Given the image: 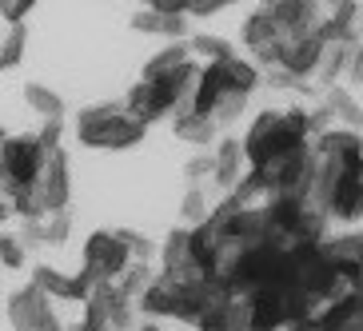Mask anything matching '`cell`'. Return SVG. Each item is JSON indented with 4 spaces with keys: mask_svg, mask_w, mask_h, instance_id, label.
I'll list each match as a JSON object with an SVG mask.
<instances>
[{
    "mask_svg": "<svg viewBox=\"0 0 363 331\" xmlns=\"http://www.w3.org/2000/svg\"><path fill=\"white\" fill-rule=\"evenodd\" d=\"M72 235V215L68 212H52L40 220V244H65Z\"/></svg>",
    "mask_w": 363,
    "mask_h": 331,
    "instance_id": "obj_27",
    "label": "cell"
},
{
    "mask_svg": "<svg viewBox=\"0 0 363 331\" xmlns=\"http://www.w3.org/2000/svg\"><path fill=\"white\" fill-rule=\"evenodd\" d=\"M363 168V164H359ZM359 168L343 172V176H335L328 188V220L335 215V220H343V224H359L363 220V176Z\"/></svg>",
    "mask_w": 363,
    "mask_h": 331,
    "instance_id": "obj_7",
    "label": "cell"
},
{
    "mask_svg": "<svg viewBox=\"0 0 363 331\" xmlns=\"http://www.w3.org/2000/svg\"><path fill=\"white\" fill-rule=\"evenodd\" d=\"M24 104L33 108V112H40L44 120L65 116V100H60V92H52L48 84H24Z\"/></svg>",
    "mask_w": 363,
    "mask_h": 331,
    "instance_id": "obj_22",
    "label": "cell"
},
{
    "mask_svg": "<svg viewBox=\"0 0 363 331\" xmlns=\"http://www.w3.org/2000/svg\"><path fill=\"white\" fill-rule=\"evenodd\" d=\"M212 168H216L212 152H200V156H192V160L184 164V176H188L192 184H200V180H208V176H212Z\"/></svg>",
    "mask_w": 363,
    "mask_h": 331,
    "instance_id": "obj_34",
    "label": "cell"
},
{
    "mask_svg": "<svg viewBox=\"0 0 363 331\" xmlns=\"http://www.w3.org/2000/svg\"><path fill=\"white\" fill-rule=\"evenodd\" d=\"M112 235H116L124 247H128L132 264H152V259H156V252H160V244H152L148 235L132 232V228H120V232H112Z\"/></svg>",
    "mask_w": 363,
    "mask_h": 331,
    "instance_id": "obj_25",
    "label": "cell"
},
{
    "mask_svg": "<svg viewBox=\"0 0 363 331\" xmlns=\"http://www.w3.org/2000/svg\"><path fill=\"white\" fill-rule=\"evenodd\" d=\"M128 264H132L128 247L120 244L112 232H92L84 240V271L96 284H116L128 271Z\"/></svg>",
    "mask_w": 363,
    "mask_h": 331,
    "instance_id": "obj_4",
    "label": "cell"
},
{
    "mask_svg": "<svg viewBox=\"0 0 363 331\" xmlns=\"http://www.w3.org/2000/svg\"><path fill=\"white\" fill-rule=\"evenodd\" d=\"M323 104L331 108L335 120H343V128H352V132L363 128V100L352 96V88H343V84L328 88V92H323Z\"/></svg>",
    "mask_w": 363,
    "mask_h": 331,
    "instance_id": "obj_15",
    "label": "cell"
},
{
    "mask_svg": "<svg viewBox=\"0 0 363 331\" xmlns=\"http://www.w3.org/2000/svg\"><path fill=\"white\" fill-rule=\"evenodd\" d=\"M212 184H220V192H232L240 176H244V148H240V140H220V148L212 152Z\"/></svg>",
    "mask_w": 363,
    "mask_h": 331,
    "instance_id": "obj_12",
    "label": "cell"
},
{
    "mask_svg": "<svg viewBox=\"0 0 363 331\" xmlns=\"http://www.w3.org/2000/svg\"><path fill=\"white\" fill-rule=\"evenodd\" d=\"M347 48L352 44H328L320 56V68H315V80H320V92L335 88L343 80V68H347Z\"/></svg>",
    "mask_w": 363,
    "mask_h": 331,
    "instance_id": "obj_20",
    "label": "cell"
},
{
    "mask_svg": "<svg viewBox=\"0 0 363 331\" xmlns=\"http://www.w3.org/2000/svg\"><path fill=\"white\" fill-rule=\"evenodd\" d=\"M92 284L96 279L88 276L84 267L76 271V276H65V271H56V267L48 264H36L33 267V288L44 291L48 299H65V303H84L88 291H92Z\"/></svg>",
    "mask_w": 363,
    "mask_h": 331,
    "instance_id": "obj_6",
    "label": "cell"
},
{
    "mask_svg": "<svg viewBox=\"0 0 363 331\" xmlns=\"http://www.w3.org/2000/svg\"><path fill=\"white\" fill-rule=\"evenodd\" d=\"M180 215H184V224H192V228H200L203 220H208V200H203V192H200V188H192V192L184 196Z\"/></svg>",
    "mask_w": 363,
    "mask_h": 331,
    "instance_id": "obj_28",
    "label": "cell"
},
{
    "mask_svg": "<svg viewBox=\"0 0 363 331\" xmlns=\"http://www.w3.org/2000/svg\"><path fill=\"white\" fill-rule=\"evenodd\" d=\"M12 215V208H9V200H0V228H4V220Z\"/></svg>",
    "mask_w": 363,
    "mask_h": 331,
    "instance_id": "obj_37",
    "label": "cell"
},
{
    "mask_svg": "<svg viewBox=\"0 0 363 331\" xmlns=\"http://www.w3.org/2000/svg\"><path fill=\"white\" fill-rule=\"evenodd\" d=\"M40 196L44 212H68V196H72V168H68V152H48V164H44L40 184L33 188Z\"/></svg>",
    "mask_w": 363,
    "mask_h": 331,
    "instance_id": "obj_5",
    "label": "cell"
},
{
    "mask_svg": "<svg viewBox=\"0 0 363 331\" xmlns=\"http://www.w3.org/2000/svg\"><path fill=\"white\" fill-rule=\"evenodd\" d=\"M4 140H9V136H4V128H0V148H4Z\"/></svg>",
    "mask_w": 363,
    "mask_h": 331,
    "instance_id": "obj_39",
    "label": "cell"
},
{
    "mask_svg": "<svg viewBox=\"0 0 363 331\" xmlns=\"http://www.w3.org/2000/svg\"><path fill=\"white\" fill-rule=\"evenodd\" d=\"M224 92H228L224 64H203L200 76H196V88H192V112H196V116L212 120V108L224 100Z\"/></svg>",
    "mask_w": 363,
    "mask_h": 331,
    "instance_id": "obj_10",
    "label": "cell"
},
{
    "mask_svg": "<svg viewBox=\"0 0 363 331\" xmlns=\"http://www.w3.org/2000/svg\"><path fill=\"white\" fill-rule=\"evenodd\" d=\"M328 44L320 40V33L303 36V40L288 44V52H284V60H279V68L291 76V80H299V84H311L315 80V68H320V56Z\"/></svg>",
    "mask_w": 363,
    "mask_h": 331,
    "instance_id": "obj_9",
    "label": "cell"
},
{
    "mask_svg": "<svg viewBox=\"0 0 363 331\" xmlns=\"http://www.w3.org/2000/svg\"><path fill=\"white\" fill-rule=\"evenodd\" d=\"M36 331H65V323H60V315H56V311H48V315L40 320V327H36Z\"/></svg>",
    "mask_w": 363,
    "mask_h": 331,
    "instance_id": "obj_36",
    "label": "cell"
},
{
    "mask_svg": "<svg viewBox=\"0 0 363 331\" xmlns=\"http://www.w3.org/2000/svg\"><path fill=\"white\" fill-rule=\"evenodd\" d=\"M0 156H4V172H9V180L16 192H28V188H36L44 176V164H48V152L36 144L33 132H24V136H9L4 140V148H0Z\"/></svg>",
    "mask_w": 363,
    "mask_h": 331,
    "instance_id": "obj_2",
    "label": "cell"
},
{
    "mask_svg": "<svg viewBox=\"0 0 363 331\" xmlns=\"http://www.w3.org/2000/svg\"><path fill=\"white\" fill-rule=\"evenodd\" d=\"M315 160H359L363 156V136L352 128H331L328 136L315 140Z\"/></svg>",
    "mask_w": 363,
    "mask_h": 331,
    "instance_id": "obj_13",
    "label": "cell"
},
{
    "mask_svg": "<svg viewBox=\"0 0 363 331\" xmlns=\"http://www.w3.org/2000/svg\"><path fill=\"white\" fill-rule=\"evenodd\" d=\"M247 331H252V327H247Z\"/></svg>",
    "mask_w": 363,
    "mask_h": 331,
    "instance_id": "obj_41",
    "label": "cell"
},
{
    "mask_svg": "<svg viewBox=\"0 0 363 331\" xmlns=\"http://www.w3.org/2000/svg\"><path fill=\"white\" fill-rule=\"evenodd\" d=\"M172 132L184 140V144H196V148H208V144H216V136H220V128H216L208 116H196V112H176L172 116Z\"/></svg>",
    "mask_w": 363,
    "mask_h": 331,
    "instance_id": "obj_14",
    "label": "cell"
},
{
    "mask_svg": "<svg viewBox=\"0 0 363 331\" xmlns=\"http://www.w3.org/2000/svg\"><path fill=\"white\" fill-rule=\"evenodd\" d=\"M247 112V96H235V92H224V100L212 108V124L216 128H228V124H235V120Z\"/></svg>",
    "mask_w": 363,
    "mask_h": 331,
    "instance_id": "obj_26",
    "label": "cell"
},
{
    "mask_svg": "<svg viewBox=\"0 0 363 331\" xmlns=\"http://www.w3.org/2000/svg\"><path fill=\"white\" fill-rule=\"evenodd\" d=\"M9 323H12V331H36L40 327V320L52 311V299L44 296V291H36L33 284H24L21 291H12L9 296Z\"/></svg>",
    "mask_w": 363,
    "mask_h": 331,
    "instance_id": "obj_8",
    "label": "cell"
},
{
    "mask_svg": "<svg viewBox=\"0 0 363 331\" xmlns=\"http://www.w3.org/2000/svg\"><path fill=\"white\" fill-rule=\"evenodd\" d=\"M176 284H168L164 276L152 279V288L140 296V311L144 315H152V320H164V315H176Z\"/></svg>",
    "mask_w": 363,
    "mask_h": 331,
    "instance_id": "obj_17",
    "label": "cell"
},
{
    "mask_svg": "<svg viewBox=\"0 0 363 331\" xmlns=\"http://www.w3.org/2000/svg\"><path fill=\"white\" fill-rule=\"evenodd\" d=\"M224 84L228 92H235V96H252L259 84H264V72H259L247 56H232L224 64Z\"/></svg>",
    "mask_w": 363,
    "mask_h": 331,
    "instance_id": "obj_16",
    "label": "cell"
},
{
    "mask_svg": "<svg viewBox=\"0 0 363 331\" xmlns=\"http://www.w3.org/2000/svg\"><path fill=\"white\" fill-rule=\"evenodd\" d=\"M244 48L252 56H256V60H252V64L259 68V72H272V68H279V60H284V52H288V40H284V36H279V28H276V21H272V9H256L252 12V16H247L244 21Z\"/></svg>",
    "mask_w": 363,
    "mask_h": 331,
    "instance_id": "obj_3",
    "label": "cell"
},
{
    "mask_svg": "<svg viewBox=\"0 0 363 331\" xmlns=\"http://www.w3.org/2000/svg\"><path fill=\"white\" fill-rule=\"evenodd\" d=\"M0 267H9V271H21L24 267V247L16 235H0Z\"/></svg>",
    "mask_w": 363,
    "mask_h": 331,
    "instance_id": "obj_31",
    "label": "cell"
},
{
    "mask_svg": "<svg viewBox=\"0 0 363 331\" xmlns=\"http://www.w3.org/2000/svg\"><path fill=\"white\" fill-rule=\"evenodd\" d=\"M33 136L44 152H60L65 148V144H60V140H65V120H44V128L33 132Z\"/></svg>",
    "mask_w": 363,
    "mask_h": 331,
    "instance_id": "obj_30",
    "label": "cell"
},
{
    "mask_svg": "<svg viewBox=\"0 0 363 331\" xmlns=\"http://www.w3.org/2000/svg\"><path fill=\"white\" fill-rule=\"evenodd\" d=\"M24 48H28V28L24 24L4 28L0 33V68H16L24 60Z\"/></svg>",
    "mask_w": 363,
    "mask_h": 331,
    "instance_id": "obj_24",
    "label": "cell"
},
{
    "mask_svg": "<svg viewBox=\"0 0 363 331\" xmlns=\"http://www.w3.org/2000/svg\"><path fill=\"white\" fill-rule=\"evenodd\" d=\"M188 52H192V56H203L208 64H228V60L235 56V48L224 40V36L196 33V36H188Z\"/></svg>",
    "mask_w": 363,
    "mask_h": 331,
    "instance_id": "obj_21",
    "label": "cell"
},
{
    "mask_svg": "<svg viewBox=\"0 0 363 331\" xmlns=\"http://www.w3.org/2000/svg\"><path fill=\"white\" fill-rule=\"evenodd\" d=\"M136 331H160V323H140Z\"/></svg>",
    "mask_w": 363,
    "mask_h": 331,
    "instance_id": "obj_38",
    "label": "cell"
},
{
    "mask_svg": "<svg viewBox=\"0 0 363 331\" xmlns=\"http://www.w3.org/2000/svg\"><path fill=\"white\" fill-rule=\"evenodd\" d=\"M220 9H228V0H188V16H216Z\"/></svg>",
    "mask_w": 363,
    "mask_h": 331,
    "instance_id": "obj_35",
    "label": "cell"
},
{
    "mask_svg": "<svg viewBox=\"0 0 363 331\" xmlns=\"http://www.w3.org/2000/svg\"><path fill=\"white\" fill-rule=\"evenodd\" d=\"M184 60H192V52H188V40H184V44H164L160 52L152 56L148 64H144V76H140V80H144V84H152V80L168 76L172 68H180Z\"/></svg>",
    "mask_w": 363,
    "mask_h": 331,
    "instance_id": "obj_19",
    "label": "cell"
},
{
    "mask_svg": "<svg viewBox=\"0 0 363 331\" xmlns=\"http://www.w3.org/2000/svg\"><path fill=\"white\" fill-rule=\"evenodd\" d=\"M0 72H4V68H0Z\"/></svg>",
    "mask_w": 363,
    "mask_h": 331,
    "instance_id": "obj_40",
    "label": "cell"
},
{
    "mask_svg": "<svg viewBox=\"0 0 363 331\" xmlns=\"http://www.w3.org/2000/svg\"><path fill=\"white\" fill-rule=\"evenodd\" d=\"M132 28L148 36H164L168 44H184L188 40V16H164L156 9H140L132 16Z\"/></svg>",
    "mask_w": 363,
    "mask_h": 331,
    "instance_id": "obj_11",
    "label": "cell"
},
{
    "mask_svg": "<svg viewBox=\"0 0 363 331\" xmlns=\"http://www.w3.org/2000/svg\"><path fill=\"white\" fill-rule=\"evenodd\" d=\"M335 128V116H331V108L320 100V108H308V140H320Z\"/></svg>",
    "mask_w": 363,
    "mask_h": 331,
    "instance_id": "obj_29",
    "label": "cell"
},
{
    "mask_svg": "<svg viewBox=\"0 0 363 331\" xmlns=\"http://www.w3.org/2000/svg\"><path fill=\"white\" fill-rule=\"evenodd\" d=\"M343 80L352 88H363V40H352L347 48V68H343Z\"/></svg>",
    "mask_w": 363,
    "mask_h": 331,
    "instance_id": "obj_32",
    "label": "cell"
},
{
    "mask_svg": "<svg viewBox=\"0 0 363 331\" xmlns=\"http://www.w3.org/2000/svg\"><path fill=\"white\" fill-rule=\"evenodd\" d=\"M148 128L124 112V104H92L76 116V140L96 152H128L144 144Z\"/></svg>",
    "mask_w": 363,
    "mask_h": 331,
    "instance_id": "obj_1",
    "label": "cell"
},
{
    "mask_svg": "<svg viewBox=\"0 0 363 331\" xmlns=\"http://www.w3.org/2000/svg\"><path fill=\"white\" fill-rule=\"evenodd\" d=\"M28 16H33V4H28V0H0V21L9 24V28L24 24Z\"/></svg>",
    "mask_w": 363,
    "mask_h": 331,
    "instance_id": "obj_33",
    "label": "cell"
},
{
    "mask_svg": "<svg viewBox=\"0 0 363 331\" xmlns=\"http://www.w3.org/2000/svg\"><path fill=\"white\" fill-rule=\"evenodd\" d=\"M323 256L331 259V264H355L363 267V228H355V232L347 235H331V240H323Z\"/></svg>",
    "mask_w": 363,
    "mask_h": 331,
    "instance_id": "obj_18",
    "label": "cell"
},
{
    "mask_svg": "<svg viewBox=\"0 0 363 331\" xmlns=\"http://www.w3.org/2000/svg\"><path fill=\"white\" fill-rule=\"evenodd\" d=\"M152 279H156L152 264H128V271H124V276L116 279V291H120L124 299H128V303H136V299L152 288Z\"/></svg>",
    "mask_w": 363,
    "mask_h": 331,
    "instance_id": "obj_23",
    "label": "cell"
}]
</instances>
